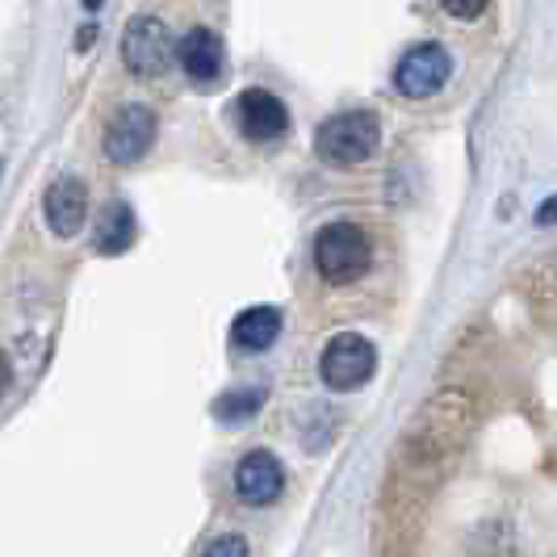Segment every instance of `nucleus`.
I'll use <instances>...</instances> for the list:
<instances>
[{
  "mask_svg": "<svg viewBox=\"0 0 557 557\" xmlns=\"http://www.w3.org/2000/svg\"><path fill=\"white\" fill-rule=\"evenodd\" d=\"M382 143V126L369 110H348L327 117L319 131H314V156L323 164L335 168H352L364 164Z\"/></svg>",
  "mask_w": 557,
  "mask_h": 557,
  "instance_id": "nucleus-1",
  "label": "nucleus"
},
{
  "mask_svg": "<svg viewBox=\"0 0 557 557\" xmlns=\"http://www.w3.org/2000/svg\"><path fill=\"white\" fill-rule=\"evenodd\" d=\"M373 260V244L357 223H332L319 231L314 239V264H319V277L332 281V285H348L369 269Z\"/></svg>",
  "mask_w": 557,
  "mask_h": 557,
  "instance_id": "nucleus-2",
  "label": "nucleus"
},
{
  "mask_svg": "<svg viewBox=\"0 0 557 557\" xmlns=\"http://www.w3.org/2000/svg\"><path fill=\"white\" fill-rule=\"evenodd\" d=\"M373 369H377V348L357 332L332 335L319 357V377L332 391H357L373 377Z\"/></svg>",
  "mask_w": 557,
  "mask_h": 557,
  "instance_id": "nucleus-3",
  "label": "nucleus"
},
{
  "mask_svg": "<svg viewBox=\"0 0 557 557\" xmlns=\"http://www.w3.org/2000/svg\"><path fill=\"white\" fill-rule=\"evenodd\" d=\"M453 76V59L441 42H419L411 47L407 55L398 59V72H394V84H398V92L403 97H432V92H441Z\"/></svg>",
  "mask_w": 557,
  "mask_h": 557,
  "instance_id": "nucleus-4",
  "label": "nucleus"
},
{
  "mask_svg": "<svg viewBox=\"0 0 557 557\" xmlns=\"http://www.w3.org/2000/svg\"><path fill=\"white\" fill-rule=\"evenodd\" d=\"M122 59L135 76H160L172 59V38L160 17H135L122 29Z\"/></svg>",
  "mask_w": 557,
  "mask_h": 557,
  "instance_id": "nucleus-5",
  "label": "nucleus"
},
{
  "mask_svg": "<svg viewBox=\"0 0 557 557\" xmlns=\"http://www.w3.org/2000/svg\"><path fill=\"white\" fill-rule=\"evenodd\" d=\"M156 139V113L147 106H122L106 126V156L113 164H135Z\"/></svg>",
  "mask_w": 557,
  "mask_h": 557,
  "instance_id": "nucleus-6",
  "label": "nucleus"
},
{
  "mask_svg": "<svg viewBox=\"0 0 557 557\" xmlns=\"http://www.w3.org/2000/svg\"><path fill=\"white\" fill-rule=\"evenodd\" d=\"M235 126L248 143H273L289 131V113L273 92L264 88H244L235 97Z\"/></svg>",
  "mask_w": 557,
  "mask_h": 557,
  "instance_id": "nucleus-7",
  "label": "nucleus"
},
{
  "mask_svg": "<svg viewBox=\"0 0 557 557\" xmlns=\"http://www.w3.org/2000/svg\"><path fill=\"white\" fill-rule=\"evenodd\" d=\"M42 210H47V226L55 231L59 239H72L88 219V189H84L76 176H59L55 185L42 197Z\"/></svg>",
  "mask_w": 557,
  "mask_h": 557,
  "instance_id": "nucleus-8",
  "label": "nucleus"
},
{
  "mask_svg": "<svg viewBox=\"0 0 557 557\" xmlns=\"http://www.w3.org/2000/svg\"><path fill=\"white\" fill-rule=\"evenodd\" d=\"M281 486H285V470H281V461L273 453H248L244 461H239V470H235V491H239V499L251 503V507H264V503H273L281 495Z\"/></svg>",
  "mask_w": 557,
  "mask_h": 557,
  "instance_id": "nucleus-9",
  "label": "nucleus"
},
{
  "mask_svg": "<svg viewBox=\"0 0 557 557\" xmlns=\"http://www.w3.org/2000/svg\"><path fill=\"white\" fill-rule=\"evenodd\" d=\"M176 59L197 88H210L223 76V38L214 29H189L176 47Z\"/></svg>",
  "mask_w": 557,
  "mask_h": 557,
  "instance_id": "nucleus-10",
  "label": "nucleus"
},
{
  "mask_svg": "<svg viewBox=\"0 0 557 557\" xmlns=\"http://www.w3.org/2000/svg\"><path fill=\"white\" fill-rule=\"evenodd\" d=\"M281 335V310L277 307H248L231 323V344L239 352H264L273 348Z\"/></svg>",
  "mask_w": 557,
  "mask_h": 557,
  "instance_id": "nucleus-11",
  "label": "nucleus"
},
{
  "mask_svg": "<svg viewBox=\"0 0 557 557\" xmlns=\"http://www.w3.org/2000/svg\"><path fill=\"white\" fill-rule=\"evenodd\" d=\"M135 244V210L126 201H110L101 214H97V235H92V248L101 256H122V251Z\"/></svg>",
  "mask_w": 557,
  "mask_h": 557,
  "instance_id": "nucleus-12",
  "label": "nucleus"
},
{
  "mask_svg": "<svg viewBox=\"0 0 557 557\" xmlns=\"http://www.w3.org/2000/svg\"><path fill=\"white\" fill-rule=\"evenodd\" d=\"M260 403H264V386H244V391L223 394V398L214 403V416L231 419V423H239V419L256 416V411H260Z\"/></svg>",
  "mask_w": 557,
  "mask_h": 557,
  "instance_id": "nucleus-13",
  "label": "nucleus"
},
{
  "mask_svg": "<svg viewBox=\"0 0 557 557\" xmlns=\"http://www.w3.org/2000/svg\"><path fill=\"white\" fill-rule=\"evenodd\" d=\"M445 4L448 17H457V22H474V17H482V9L491 4V0H441Z\"/></svg>",
  "mask_w": 557,
  "mask_h": 557,
  "instance_id": "nucleus-14",
  "label": "nucleus"
},
{
  "mask_svg": "<svg viewBox=\"0 0 557 557\" xmlns=\"http://www.w3.org/2000/svg\"><path fill=\"white\" fill-rule=\"evenodd\" d=\"M201 557H248V541L244 536H219L214 545H206Z\"/></svg>",
  "mask_w": 557,
  "mask_h": 557,
  "instance_id": "nucleus-15",
  "label": "nucleus"
},
{
  "mask_svg": "<svg viewBox=\"0 0 557 557\" xmlns=\"http://www.w3.org/2000/svg\"><path fill=\"white\" fill-rule=\"evenodd\" d=\"M536 223H541V226H554L557 223V197H549V201L536 210Z\"/></svg>",
  "mask_w": 557,
  "mask_h": 557,
  "instance_id": "nucleus-16",
  "label": "nucleus"
},
{
  "mask_svg": "<svg viewBox=\"0 0 557 557\" xmlns=\"http://www.w3.org/2000/svg\"><path fill=\"white\" fill-rule=\"evenodd\" d=\"M92 42H97V29H92V26H84L81 34H76V51H88Z\"/></svg>",
  "mask_w": 557,
  "mask_h": 557,
  "instance_id": "nucleus-17",
  "label": "nucleus"
},
{
  "mask_svg": "<svg viewBox=\"0 0 557 557\" xmlns=\"http://www.w3.org/2000/svg\"><path fill=\"white\" fill-rule=\"evenodd\" d=\"M84 9H88V13H92V9H97V4H101V0H81Z\"/></svg>",
  "mask_w": 557,
  "mask_h": 557,
  "instance_id": "nucleus-18",
  "label": "nucleus"
}]
</instances>
